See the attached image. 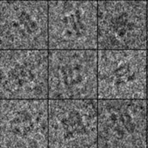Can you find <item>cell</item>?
<instances>
[{
	"instance_id": "1",
	"label": "cell",
	"mask_w": 148,
	"mask_h": 148,
	"mask_svg": "<svg viewBox=\"0 0 148 148\" xmlns=\"http://www.w3.org/2000/svg\"><path fill=\"white\" fill-rule=\"evenodd\" d=\"M98 50H147V0H98Z\"/></svg>"
},
{
	"instance_id": "2",
	"label": "cell",
	"mask_w": 148,
	"mask_h": 148,
	"mask_svg": "<svg viewBox=\"0 0 148 148\" xmlns=\"http://www.w3.org/2000/svg\"><path fill=\"white\" fill-rule=\"evenodd\" d=\"M98 99H147V50H98Z\"/></svg>"
},
{
	"instance_id": "3",
	"label": "cell",
	"mask_w": 148,
	"mask_h": 148,
	"mask_svg": "<svg viewBox=\"0 0 148 148\" xmlns=\"http://www.w3.org/2000/svg\"><path fill=\"white\" fill-rule=\"evenodd\" d=\"M48 50H98V0H48Z\"/></svg>"
},
{
	"instance_id": "4",
	"label": "cell",
	"mask_w": 148,
	"mask_h": 148,
	"mask_svg": "<svg viewBox=\"0 0 148 148\" xmlns=\"http://www.w3.org/2000/svg\"><path fill=\"white\" fill-rule=\"evenodd\" d=\"M48 99H98V50H48Z\"/></svg>"
},
{
	"instance_id": "5",
	"label": "cell",
	"mask_w": 148,
	"mask_h": 148,
	"mask_svg": "<svg viewBox=\"0 0 148 148\" xmlns=\"http://www.w3.org/2000/svg\"><path fill=\"white\" fill-rule=\"evenodd\" d=\"M0 49L48 50V0L0 1Z\"/></svg>"
},
{
	"instance_id": "6",
	"label": "cell",
	"mask_w": 148,
	"mask_h": 148,
	"mask_svg": "<svg viewBox=\"0 0 148 148\" xmlns=\"http://www.w3.org/2000/svg\"><path fill=\"white\" fill-rule=\"evenodd\" d=\"M98 147H147V99H98Z\"/></svg>"
},
{
	"instance_id": "7",
	"label": "cell",
	"mask_w": 148,
	"mask_h": 148,
	"mask_svg": "<svg viewBox=\"0 0 148 148\" xmlns=\"http://www.w3.org/2000/svg\"><path fill=\"white\" fill-rule=\"evenodd\" d=\"M0 99H48V50L0 51Z\"/></svg>"
},
{
	"instance_id": "8",
	"label": "cell",
	"mask_w": 148,
	"mask_h": 148,
	"mask_svg": "<svg viewBox=\"0 0 148 148\" xmlns=\"http://www.w3.org/2000/svg\"><path fill=\"white\" fill-rule=\"evenodd\" d=\"M48 147H98V99H49Z\"/></svg>"
},
{
	"instance_id": "9",
	"label": "cell",
	"mask_w": 148,
	"mask_h": 148,
	"mask_svg": "<svg viewBox=\"0 0 148 148\" xmlns=\"http://www.w3.org/2000/svg\"><path fill=\"white\" fill-rule=\"evenodd\" d=\"M49 99L0 100V147H48Z\"/></svg>"
},
{
	"instance_id": "10",
	"label": "cell",
	"mask_w": 148,
	"mask_h": 148,
	"mask_svg": "<svg viewBox=\"0 0 148 148\" xmlns=\"http://www.w3.org/2000/svg\"><path fill=\"white\" fill-rule=\"evenodd\" d=\"M147 99H148V50H147Z\"/></svg>"
},
{
	"instance_id": "11",
	"label": "cell",
	"mask_w": 148,
	"mask_h": 148,
	"mask_svg": "<svg viewBox=\"0 0 148 148\" xmlns=\"http://www.w3.org/2000/svg\"><path fill=\"white\" fill-rule=\"evenodd\" d=\"M147 50H148V0H147Z\"/></svg>"
},
{
	"instance_id": "12",
	"label": "cell",
	"mask_w": 148,
	"mask_h": 148,
	"mask_svg": "<svg viewBox=\"0 0 148 148\" xmlns=\"http://www.w3.org/2000/svg\"><path fill=\"white\" fill-rule=\"evenodd\" d=\"M147 147H148V99H147Z\"/></svg>"
}]
</instances>
